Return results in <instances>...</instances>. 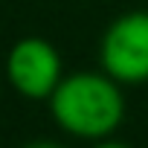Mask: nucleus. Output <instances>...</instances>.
I'll return each mask as SVG.
<instances>
[{
  "label": "nucleus",
  "mask_w": 148,
  "mask_h": 148,
  "mask_svg": "<svg viewBox=\"0 0 148 148\" xmlns=\"http://www.w3.org/2000/svg\"><path fill=\"white\" fill-rule=\"evenodd\" d=\"M49 113L61 131L79 139H108L125 119V96L108 73L64 76L49 96Z\"/></svg>",
  "instance_id": "nucleus-1"
},
{
  "label": "nucleus",
  "mask_w": 148,
  "mask_h": 148,
  "mask_svg": "<svg viewBox=\"0 0 148 148\" xmlns=\"http://www.w3.org/2000/svg\"><path fill=\"white\" fill-rule=\"evenodd\" d=\"M99 58L116 84L148 82V12H128L116 18L102 38Z\"/></svg>",
  "instance_id": "nucleus-2"
},
{
  "label": "nucleus",
  "mask_w": 148,
  "mask_h": 148,
  "mask_svg": "<svg viewBox=\"0 0 148 148\" xmlns=\"http://www.w3.org/2000/svg\"><path fill=\"white\" fill-rule=\"evenodd\" d=\"M6 79L15 87V93H21L23 99H32V102L49 99L58 82L64 79L61 55L49 41L38 35L21 38L6 55Z\"/></svg>",
  "instance_id": "nucleus-3"
},
{
  "label": "nucleus",
  "mask_w": 148,
  "mask_h": 148,
  "mask_svg": "<svg viewBox=\"0 0 148 148\" xmlns=\"http://www.w3.org/2000/svg\"><path fill=\"white\" fill-rule=\"evenodd\" d=\"M93 148H131V145H125V142H119V139H110V136H108V139H99Z\"/></svg>",
  "instance_id": "nucleus-4"
},
{
  "label": "nucleus",
  "mask_w": 148,
  "mask_h": 148,
  "mask_svg": "<svg viewBox=\"0 0 148 148\" xmlns=\"http://www.w3.org/2000/svg\"><path fill=\"white\" fill-rule=\"evenodd\" d=\"M23 148H61V145H55V142H47V139H38V142H29V145H23Z\"/></svg>",
  "instance_id": "nucleus-5"
}]
</instances>
